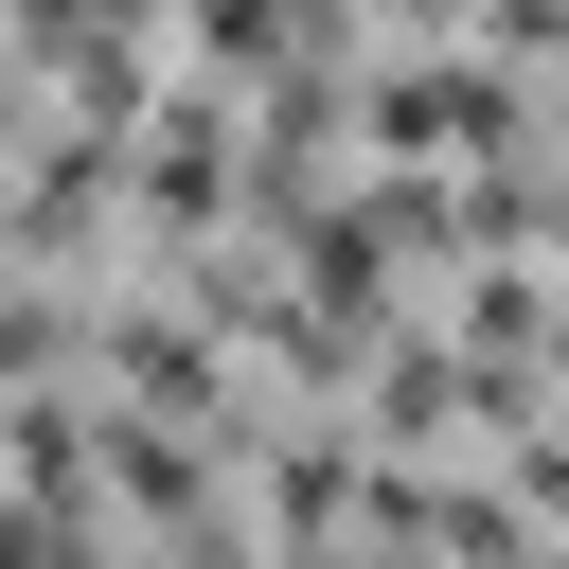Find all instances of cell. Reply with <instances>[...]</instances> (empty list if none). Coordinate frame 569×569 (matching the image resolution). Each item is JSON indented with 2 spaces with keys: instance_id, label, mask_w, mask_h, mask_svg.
Instances as JSON below:
<instances>
[{
  "instance_id": "1",
  "label": "cell",
  "mask_w": 569,
  "mask_h": 569,
  "mask_svg": "<svg viewBox=\"0 0 569 569\" xmlns=\"http://www.w3.org/2000/svg\"><path fill=\"white\" fill-rule=\"evenodd\" d=\"M373 124H391V142H498V89H480V71H427V89H391Z\"/></svg>"
}]
</instances>
